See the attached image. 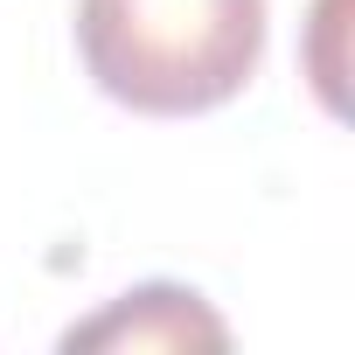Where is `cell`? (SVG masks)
<instances>
[{"label":"cell","mask_w":355,"mask_h":355,"mask_svg":"<svg viewBox=\"0 0 355 355\" xmlns=\"http://www.w3.org/2000/svg\"><path fill=\"white\" fill-rule=\"evenodd\" d=\"M84 77L146 119L230 105L265 63V0H77Z\"/></svg>","instance_id":"obj_1"},{"label":"cell","mask_w":355,"mask_h":355,"mask_svg":"<svg viewBox=\"0 0 355 355\" xmlns=\"http://www.w3.org/2000/svg\"><path fill=\"white\" fill-rule=\"evenodd\" d=\"M223 341L230 327L209 313V300L174 279H146L119 293L98 320H77L63 334V348H223Z\"/></svg>","instance_id":"obj_2"}]
</instances>
